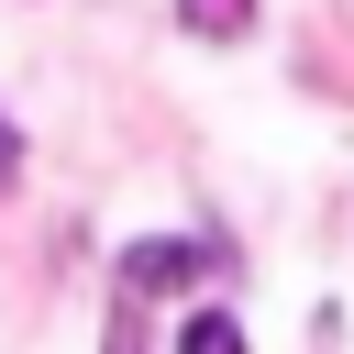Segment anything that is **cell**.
<instances>
[{"label": "cell", "instance_id": "cell-1", "mask_svg": "<svg viewBox=\"0 0 354 354\" xmlns=\"http://www.w3.org/2000/svg\"><path fill=\"white\" fill-rule=\"evenodd\" d=\"M210 266H232V254H221V243H177V232H144V243H122V299L188 288V277H210Z\"/></svg>", "mask_w": 354, "mask_h": 354}, {"label": "cell", "instance_id": "cell-2", "mask_svg": "<svg viewBox=\"0 0 354 354\" xmlns=\"http://www.w3.org/2000/svg\"><path fill=\"white\" fill-rule=\"evenodd\" d=\"M177 22H188L199 44H243V33H254V0H177Z\"/></svg>", "mask_w": 354, "mask_h": 354}, {"label": "cell", "instance_id": "cell-3", "mask_svg": "<svg viewBox=\"0 0 354 354\" xmlns=\"http://www.w3.org/2000/svg\"><path fill=\"white\" fill-rule=\"evenodd\" d=\"M177 354H243V332H232V310H199V321L177 332Z\"/></svg>", "mask_w": 354, "mask_h": 354}, {"label": "cell", "instance_id": "cell-4", "mask_svg": "<svg viewBox=\"0 0 354 354\" xmlns=\"http://www.w3.org/2000/svg\"><path fill=\"white\" fill-rule=\"evenodd\" d=\"M111 354H144V321H133V299H111Z\"/></svg>", "mask_w": 354, "mask_h": 354}, {"label": "cell", "instance_id": "cell-5", "mask_svg": "<svg viewBox=\"0 0 354 354\" xmlns=\"http://www.w3.org/2000/svg\"><path fill=\"white\" fill-rule=\"evenodd\" d=\"M11 177H22V133L0 122V188H11Z\"/></svg>", "mask_w": 354, "mask_h": 354}]
</instances>
